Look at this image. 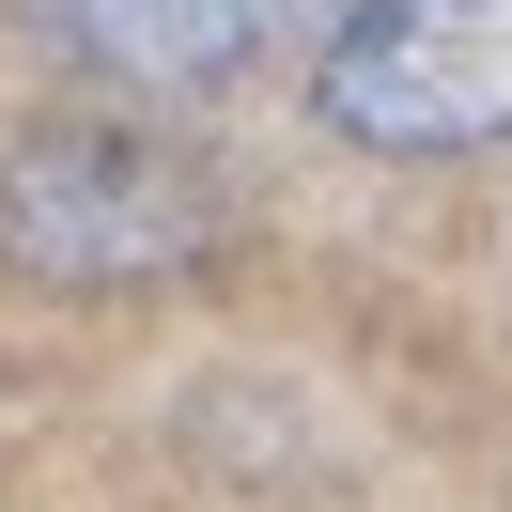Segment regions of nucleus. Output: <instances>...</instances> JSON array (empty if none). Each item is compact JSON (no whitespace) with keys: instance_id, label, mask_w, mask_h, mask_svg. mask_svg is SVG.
I'll use <instances>...</instances> for the list:
<instances>
[{"instance_id":"7ed1b4c3","label":"nucleus","mask_w":512,"mask_h":512,"mask_svg":"<svg viewBox=\"0 0 512 512\" xmlns=\"http://www.w3.org/2000/svg\"><path fill=\"white\" fill-rule=\"evenodd\" d=\"M16 16L47 63L109 78V94H218L311 32V0H16Z\"/></svg>"},{"instance_id":"f03ea898","label":"nucleus","mask_w":512,"mask_h":512,"mask_svg":"<svg viewBox=\"0 0 512 512\" xmlns=\"http://www.w3.org/2000/svg\"><path fill=\"white\" fill-rule=\"evenodd\" d=\"M311 109L357 156H497L512 140V0H342Z\"/></svg>"},{"instance_id":"f257e3e1","label":"nucleus","mask_w":512,"mask_h":512,"mask_svg":"<svg viewBox=\"0 0 512 512\" xmlns=\"http://www.w3.org/2000/svg\"><path fill=\"white\" fill-rule=\"evenodd\" d=\"M233 249L218 171L171 125H125V109H47V125L0 140V264L63 295H156L202 280Z\"/></svg>"}]
</instances>
